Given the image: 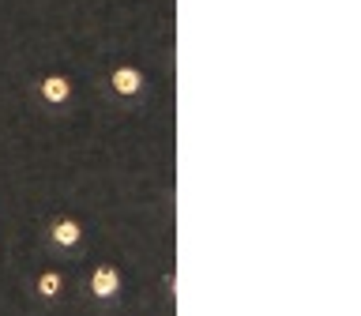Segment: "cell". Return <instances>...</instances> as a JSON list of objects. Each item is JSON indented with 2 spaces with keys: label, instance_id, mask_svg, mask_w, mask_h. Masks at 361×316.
Segmentation results:
<instances>
[{
  "label": "cell",
  "instance_id": "obj_1",
  "mask_svg": "<svg viewBox=\"0 0 361 316\" xmlns=\"http://www.w3.org/2000/svg\"><path fill=\"white\" fill-rule=\"evenodd\" d=\"M124 293V271L121 264H113V260H102V264L90 267L87 275V298L98 305V309H109V305H117Z\"/></svg>",
  "mask_w": 361,
  "mask_h": 316
},
{
  "label": "cell",
  "instance_id": "obj_2",
  "mask_svg": "<svg viewBox=\"0 0 361 316\" xmlns=\"http://www.w3.org/2000/svg\"><path fill=\"white\" fill-rule=\"evenodd\" d=\"M42 241L53 256H72L83 248V222L72 219V214H53L42 226Z\"/></svg>",
  "mask_w": 361,
  "mask_h": 316
},
{
  "label": "cell",
  "instance_id": "obj_3",
  "mask_svg": "<svg viewBox=\"0 0 361 316\" xmlns=\"http://www.w3.org/2000/svg\"><path fill=\"white\" fill-rule=\"evenodd\" d=\"M106 95L117 102V106H135L147 95V75L135 64H117L106 72Z\"/></svg>",
  "mask_w": 361,
  "mask_h": 316
},
{
  "label": "cell",
  "instance_id": "obj_4",
  "mask_svg": "<svg viewBox=\"0 0 361 316\" xmlns=\"http://www.w3.org/2000/svg\"><path fill=\"white\" fill-rule=\"evenodd\" d=\"M34 98H38V106H45V109H64L68 102H72V79L61 75V72L42 75L38 83H34Z\"/></svg>",
  "mask_w": 361,
  "mask_h": 316
},
{
  "label": "cell",
  "instance_id": "obj_5",
  "mask_svg": "<svg viewBox=\"0 0 361 316\" xmlns=\"http://www.w3.org/2000/svg\"><path fill=\"white\" fill-rule=\"evenodd\" d=\"M64 271L61 267H42L38 275H34V298H38L42 305H56L64 298Z\"/></svg>",
  "mask_w": 361,
  "mask_h": 316
},
{
  "label": "cell",
  "instance_id": "obj_6",
  "mask_svg": "<svg viewBox=\"0 0 361 316\" xmlns=\"http://www.w3.org/2000/svg\"><path fill=\"white\" fill-rule=\"evenodd\" d=\"M166 298H169V301L177 298V271H173V267L166 271Z\"/></svg>",
  "mask_w": 361,
  "mask_h": 316
}]
</instances>
